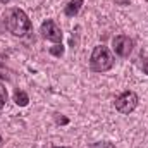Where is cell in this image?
Instances as JSON below:
<instances>
[{"label":"cell","mask_w":148,"mask_h":148,"mask_svg":"<svg viewBox=\"0 0 148 148\" xmlns=\"http://www.w3.org/2000/svg\"><path fill=\"white\" fill-rule=\"evenodd\" d=\"M5 26L14 36H19V38L26 36L31 31V21H29L28 14L23 9H19V7H14V9L7 10V14H5Z\"/></svg>","instance_id":"obj_1"},{"label":"cell","mask_w":148,"mask_h":148,"mask_svg":"<svg viewBox=\"0 0 148 148\" xmlns=\"http://www.w3.org/2000/svg\"><path fill=\"white\" fill-rule=\"evenodd\" d=\"M114 67V55L110 50L103 45H98L93 48L90 57V69L93 73H107Z\"/></svg>","instance_id":"obj_2"},{"label":"cell","mask_w":148,"mask_h":148,"mask_svg":"<svg viewBox=\"0 0 148 148\" xmlns=\"http://www.w3.org/2000/svg\"><path fill=\"white\" fill-rule=\"evenodd\" d=\"M138 105V95L134 91H124L115 100V110L121 114H131Z\"/></svg>","instance_id":"obj_3"},{"label":"cell","mask_w":148,"mask_h":148,"mask_svg":"<svg viewBox=\"0 0 148 148\" xmlns=\"http://www.w3.org/2000/svg\"><path fill=\"white\" fill-rule=\"evenodd\" d=\"M40 33H41V36L45 38V40H48V41H53V43H60L62 41V31H60L59 24L53 19H47L41 24Z\"/></svg>","instance_id":"obj_4"},{"label":"cell","mask_w":148,"mask_h":148,"mask_svg":"<svg viewBox=\"0 0 148 148\" xmlns=\"http://www.w3.org/2000/svg\"><path fill=\"white\" fill-rule=\"evenodd\" d=\"M112 47H114L115 55H119V57H129L131 52H133L134 43H133V40H131L129 36L119 35V36H114V40H112Z\"/></svg>","instance_id":"obj_5"},{"label":"cell","mask_w":148,"mask_h":148,"mask_svg":"<svg viewBox=\"0 0 148 148\" xmlns=\"http://www.w3.org/2000/svg\"><path fill=\"white\" fill-rule=\"evenodd\" d=\"M84 3V0H71L66 7H64V14L67 16V17H74V16H77V12L81 10V5Z\"/></svg>","instance_id":"obj_6"},{"label":"cell","mask_w":148,"mask_h":148,"mask_svg":"<svg viewBox=\"0 0 148 148\" xmlns=\"http://www.w3.org/2000/svg\"><path fill=\"white\" fill-rule=\"evenodd\" d=\"M14 102H16L19 107H26V105L29 103V97H28L26 91H23V90H16V93H14Z\"/></svg>","instance_id":"obj_7"},{"label":"cell","mask_w":148,"mask_h":148,"mask_svg":"<svg viewBox=\"0 0 148 148\" xmlns=\"http://www.w3.org/2000/svg\"><path fill=\"white\" fill-rule=\"evenodd\" d=\"M5 103H7V90H5V86L0 83V109H2Z\"/></svg>","instance_id":"obj_8"},{"label":"cell","mask_w":148,"mask_h":148,"mask_svg":"<svg viewBox=\"0 0 148 148\" xmlns=\"http://www.w3.org/2000/svg\"><path fill=\"white\" fill-rule=\"evenodd\" d=\"M50 53H53V55L60 57V55L64 53V47H62V45H57L55 48H50Z\"/></svg>","instance_id":"obj_9"},{"label":"cell","mask_w":148,"mask_h":148,"mask_svg":"<svg viewBox=\"0 0 148 148\" xmlns=\"http://www.w3.org/2000/svg\"><path fill=\"white\" fill-rule=\"evenodd\" d=\"M141 67H143V73L148 74V55H141Z\"/></svg>","instance_id":"obj_10"},{"label":"cell","mask_w":148,"mask_h":148,"mask_svg":"<svg viewBox=\"0 0 148 148\" xmlns=\"http://www.w3.org/2000/svg\"><path fill=\"white\" fill-rule=\"evenodd\" d=\"M2 143H3V138H2V136H0V147H2Z\"/></svg>","instance_id":"obj_11"},{"label":"cell","mask_w":148,"mask_h":148,"mask_svg":"<svg viewBox=\"0 0 148 148\" xmlns=\"http://www.w3.org/2000/svg\"><path fill=\"white\" fill-rule=\"evenodd\" d=\"M53 148H66V147H53Z\"/></svg>","instance_id":"obj_12"},{"label":"cell","mask_w":148,"mask_h":148,"mask_svg":"<svg viewBox=\"0 0 148 148\" xmlns=\"http://www.w3.org/2000/svg\"><path fill=\"white\" fill-rule=\"evenodd\" d=\"M0 2H7V0H0Z\"/></svg>","instance_id":"obj_13"}]
</instances>
